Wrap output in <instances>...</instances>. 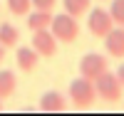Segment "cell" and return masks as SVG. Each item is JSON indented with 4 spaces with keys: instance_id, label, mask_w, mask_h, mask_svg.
<instances>
[{
    "instance_id": "7c38bea8",
    "label": "cell",
    "mask_w": 124,
    "mask_h": 116,
    "mask_svg": "<svg viewBox=\"0 0 124 116\" xmlns=\"http://www.w3.org/2000/svg\"><path fill=\"white\" fill-rule=\"evenodd\" d=\"M17 42H20L17 27L10 25V22H3V25H0V45L8 49V47H17Z\"/></svg>"
},
{
    "instance_id": "ac0fdd59",
    "label": "cell",
    "mask_w": 124,
    "mask_h": 116,
    "mask_svg": "<svg viewBox=\"0 0 124 116\" xmlns=\"http://www.w3.org/2000/svg\"><path fill=\"white\" fill-rule=\"evenodd\" d=\"M3 59H5V47L0 45V64H3Z\"/></svg>"
},
{
    "instance_id": "ba28073f",
    "label": "cell",
    "mask_w": 124,
    "mask_h": 116,
    "mask_svg": "<svg viewBox=\"0 0 124 116\" xmlns=\"http://www.w3.org/2000/svg\"><path fill=\"white\" fill-rule=\"evenodd\" d=\"M67 109V99L62 96L60 91H45L40 96V111L45 114H62Z\"/></svg>"
},
{
    "instance_id": "9c48e42d",
    "label": "cell",
    "mask_w": 124,
    "mask_h": 116,
    "mask_svg": "<svg viewBox=\"0 0 124 116\" xmlns=\"http://www.w3.org/2000/svg\"><path fill=\"white\" fill-rule=\"evenodd\" d=\"M15 62L23 72H35L37 64H40V55L35 47H17L15 52Z\"/></svg>"
},
{
    "instance_id": "52a82bcc",
    "label": "cell",
    "mask_w": 124,
    "mask_h": 116,
    "mask_svg": "<svg viewBox=\"0 0 124 116\" xmlns=\"http://www.w3.org/2000/svg\"><path fill=\"white\" fill-rule=\"evenodd\" d=\"M104 49L109 57H117V59L124 57V27L117 25L109 30V35L104 37Z\"/></svg>"
},
{
    "instance_id": "3957f363",
    "label": "cell",
    "mask_w": 124,
    "mask_h": 116,
    "mask_svg": "<svg viewBox=\"0 0 124 116\" xmlns=\"http://www.w3.org/2000/svg\"><path fill=\"white\" fill-rule=\"evenodd\" d=\"M52 35L57 37V42H75L77 35H79V22L77 17H72L70 13H62V15H55L52 17Z\"/></svg>"
},
{
    "instance_id": "30bf717a",
    "label": "cell",
    "mask_w": 124,
    "mask_h": 116,
    "mask_svg": "<svg viewBox=\"0 0 124 116\" xmlns=\"http://www.w3.org/2000/svg\"><path fill=\"white\" fill-rule=\"evenodd\" d=\"M52 10H35V13H27V27L37 32V30H47L52 25Z\"/></svg>"
},
{
    "instance_id": "5b68a950",
    "label": "cell",
    "mask_w": 124,
    "mask_h": 116,
    "mask_svg": "<svg viewBox=\"0 0 124 116\" xmlns=\"http://www.w3.org/2000/svg\"><path fill=\"white\" fill-rule=\"evenodd\" d=\"M109 69V62L104 55H97V52H89V55H85L79 59V74L82 77H87L94 82L99 74H104V72Z\"/></svg>"
},
{
    "instance_id": "6da1fadb",
    "label": "cell",
    "mask_w": 124,
    "mask_h": 116,
    "mask_svg": "<svg viewBox=\"0 0 124 116\" xmlns=\"http://www.w3.org/2000/svg\"><path fill=\"white\" fill-rule=\"evenodd\" d=\"M99 96H97V89H94V82L87 79V77H79L75 82H70V101L79 109H87L92 106Z\"/></svg>"
},
{
    "instance_id": "e0dca14e",
    "label": "cell",
    "mask_w": 124,
    "mask_h": 116,
    "mask_svg": "<svg viewBox=\"0 0 124 116\" xmlns=\"http://www.w3.org/2000/svg\"><path fill=\"white\" fill-rule=\"evenodd\" d=\"M117 77H119V82H122V87H124V64L117 69Z\"/></svg>"
},
{
    "instance_id": "8992f818",
    "label": "cell",
    "mask_w": 124,
    "mask_h": 116,
    "mask_svg": "<svg viewBox=\"0 0 124 116\" xmlns=\"http://www.w3.org/2000/svg\"><path fill=\"white\" fill-rule=\"evenodd\" d=\"M57 37L52 35V30H37V32H32V47L37 49L40 57H55L57 55Z\"/></svg>"
},
{
    "instance_id": "2e32d148",
    "label": "cell",
    "mask_w": 124,
    "mask_h": 116,
    "mask_svg": "<svg viewBox=\"0 0 124 116\" xmlns=\"http://www.w3.org/2000/svg\"><path fill=\"white\" fill-rule=\"evenodd\" d=\"M55 5H57V0H32L35 10H52Z\"/></svg>"
},
{
    "instance_id": "9a60e30c",
    "label": "cell",
    "mask_w": 124,
    "mask_h": 116,
    "mask_svg": "<svg viewBox=\"0 0 124 116\" xmlns=\"http://www.w3.org/2000/svg\"><path fill=\"white\" fill-rule=\"evenodd\" d=\"M109 13H112V17H114V25L124 27V0H112Z\"/></svg>"
},
{
    "instance_id": "277c9868",
    "label": "cell",
    "mask_w": 124,
    "mask_h": 116,
    "mask_svg": "<svg viewBox=\"0 0 124 116\" xmlns=\"http://www.w3.org/2000/svg\"><path fill=\"white\" fill-rule=\"evenodd\" d=\"M112 27H117V25H114V17H112L109 10H104V7H94V10L89 13V20H87V30H89V35L104 40V37L109 35Z\"/></svg>"
},
{
    "instance_id": "d6986e66",
    "label": "cell",
    "mask_w": 124,
    "mask_h": 116,
    "mask_svg": "<svg viewBox=\"0 0 124 116\" xmlns=\"http://www.w3.org/2000/svg\"><path fill=\"white\" fill-rule=\"evenodd\" d=\"M0 101H3V99H0ZM0 111H3V104H0Z\"/></svg>"
},
{
    "instance_id": "4fadbf2b",
    "label": "cell",
    "mask_w": 124,
    "mask_h": 116,
    "mask_svg": "<svg viewBox=\"0 0 124 116\" xmlns=\"http://www.w3.org/2000/svg\"><path fill=\"white\" fill-rule=\"evenodd\" d=\"M62 7L72 17H82L85 13H89V0H62Z\"/></svg>"
},
{
    "instance_id": "5bb4252c",
    "label": "cell",
    "mask_w": 124,
    "mask_h": 116,
    "mask_svg": "<svg viewBox=\"0 0 124 116\" xmlns=\"http://www.w3.org/2000/svg\"><path fill=\"white\" fill-rule=\"evenodd\" d=\"M30 5H32V0H8V10L13 15H27Z\"/></svg>"
},
{
    "instance_id": "8fae6325",
    "label": "cell",
    "mask_w": 124,
    "mask_h": 116,
    "mask_svg": "<svg viewBox=\"0 0 124 116\" xmlns=\"http://www.w3.org/2000/svg\"><path fill=\"white\" fill-rule=\"evenodd\" d=\"M17 89V79L10 69H0V99H8L13 96Z\"/></svg>"
},
{
    "instance_id": "7a4b0ae2",
    "label": "cell",
    "mask_w": 124,
    "mask_h": 116,
    "mask_svg": "<svg viewBox=\"0 0 124 116\" xmlns=\"http://www.w3.org/2000/svg\"><path fill=\"white\" fill-rule=\"evenodd\" d=\"M94 89H97V96H99L102 101H119V99H122V91H124L119 77L112 74L109 69L94 79Z\"/></svg>"
}]
</instances>
